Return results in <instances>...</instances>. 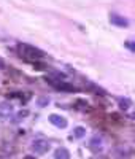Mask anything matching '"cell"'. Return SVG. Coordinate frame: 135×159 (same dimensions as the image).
<instances>
[{
    "label": "cell",
    "instance_id": "1",
    "mask_svg": "<svg viewBox=\"0 0 135 159\" xmlns=\"http://www.w3.org/2000/svg\"><path fill=\"white\" fill-rule=\"evenodd\" d=\"M30 150L35 154H45V153H48L51 150V143L48 140H45V139H37V140H34L30 143Z\"/></svg>",
    "mask_w": 135,
    "mask_h": 159
},
{
    "label": "cell",
    "instance_id": "2",
    "mask_svg": "<svg viewBox=\"0 0 135 159\" xmlns=\"http://www.w3.org/2000/svg\"><path fill=\"white\" fill-rule=\"evenodd\" d=\"M19 52H21L24 57H27V59H40V57L43 56L42 51L34 48V46H30V45H21L19 46Z\"/></svg>",
    "mask_w": 135,
    "mask_h": 159
},
{
    "label": "cell",
    "instance_id": "3",
    "mask_svg": "<svg viewBox=\"0 0 135 159\" xmlns=\"http://www.w3.org/2000/svg\"><path fill=\"white\" fill-rule=\"evenodd\" d=\"M48 121L52 124V126H56V127H61V129H65L67 127V119L64 118V116H61V115H56V113H51L49 116H48Z\"/></svg>",
    "mask_w": 135,
    "mask_h": 159
},
{
    "label": "cell",
    "instance_id": "4",
    "mask_svg": "<svg viewBox=\"0 0 135 159\" xmlns=\"http://www.w3.org/2000/svg\"><path fill=\"white\" fill-rule=\"evenodd\" d=\"M15 111V107L10 102H0V118H10Z\"/></svg>",
    "mask_w": 135,
    "mask_h": 159
},
{
    "label": "cell",
    "instance_id": "5",
    "mask_svg": "<svg viewBox=\"0 0 135 159\" xmlns=\"http://www.w3.org/2000/svg\"><path fill=\"white\" fill-rule=\"evenodd\" d=\"M89 147H91V150H92V151L100 153V151L103 150V142H102V139H100L99 135H96V137H92V139H91Z\"/></svg>",
    "mask_w": 135,
    "mask_h": 159
},
{
    "label": "cell",
    "instance_id": "6",
    "mask_svg": "<svg viewBox=\"0 0 135 159\" xmlns=\"http://www.w3.org/2000/svg\"><path fill=\"white\" fill-rule=\"evenodd\" d=\"M54 159H70V151L64 147H61L54 151Z\"/></svg>",
    "mask_w": 135,
    "mask_h": 159
},
{
    "label": "cell",
    "instance_id": "7",
    "mask_svg": "<svg viewBox=\"0 0 135 159\" xmlns=\"http://www.w3.org/2000/svg\"><path fill=\"white\" fill-rule=\"evenodd\" d=\"M111 22L113 24H116V25H119V27H126L127 25V19L126 18H123V16H118V15H111Z\"/></svg>",
    "mask_w": 135,
    "mask_h": 159
},
{
    "label": "cell",
    "instance_id": "8",
    "mask_svg": "<svg viewBox=\"0 0 135 159\" xmlns=\"http://www.w3.org/2000/svg\"><path fill=\"white\" fill-rule=\"evenodd\" d=\"M84 135H86V127L78 126V127L73 129V137H75V139H83Z\"/></svg>",
    "mask_w": 135,
    "mask_h": 159
},
{
    "label": "cell",
    "instance_id": "9",
    "mask_svg": "<svg viewBox=\"0 0 135 159\" xmlns=\"http://www.w3.org/2000/svg\"><path fill=\"white\" fill-rule=\"evenodd\" d=\"M37 102H38L40 107H45V105H48V103H49V99H46V97H40Z\"/></svg>",
    "mask_w": 135,
    "mask_h": 159
},
{
    "label": "cell",
    "instance_id": "10",
    "mask_svg": "<svg viewBox=\"0 0 135 159\" xmlns=\"http://www.w3.org/2000/svg\"><path fill=\"white\" fill-rule=\"evenodd\" d=\"M27 115H29V111H27V110H21V111L18 113V119H21V118H25Z\"/></svg>",
    "mask_w": 135,
    "mask_h": 159
},
{
    "label": "cell",
    "instance_id": "11",
    "mask_svg": "<svg viewBox=\"0 0 135 159\" xmlns=\"http://www.w3.org/2000/svg\"><path fill=\"white\" fill-rule=\"evenodd\" d=\"M121 107H123L124 110H127V107H129V100H121Z\"/></svg>",
    "mask_w": 135,
    "mask_h": 159
},
{
    "label": "cell",
    "instance_id": "12",
    "mask_svg": "<svg viewBox=\"0 0 135 159\" xmlns=\"http://www.w3.org/2000/svg\"><path fill=\"white\" fill-rule=\"evenodd\" d=\"M3 67H5V62H3L2 59H0V69H3Z\"/></svg>",
    "mask_w": 135,
    "mask_h": 159
},
{
    "label": "cell",
    "instance_id": "13",
    "mask_svg": "<svg viewBox=\"0 0 135 159\" xmlns=\"http://www.w3.org/2000/svg\"><path fill=\"white\" fill-rule=\"evenodd\" d=\"M24 159H34V157H32V156H25Z\"/></svg>",
    "mask_w": 135,
    "mask_h": 159
}]
</instances>
